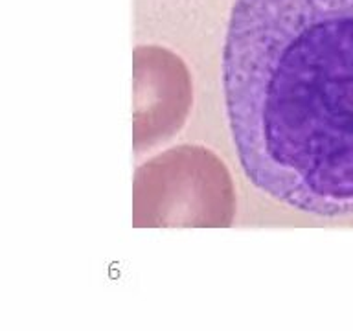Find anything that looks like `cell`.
<instances>
[{
  "instance_id": "6da1fadb",
  "label": "cell",
  "mask_w": 353,
  "mask_h": 331,
  "mask_svg": "<svg viewBox=\"0 0 353 331\" xmlns=\"http://www.w3.org/2000/svg\"><path fill=\"white\" fill-rule=\"evenodd\" d=\"M223 81L254 186L309 214H353V0H236Z\"/></svg>"
},
{
  "instance_id": "7a4b0ae2",
  "label": "cell",
  "mask_w": 353,
  "mask_h": 331,
  "mask_svg": "<svg viewBox=\"0 0 353 331\" xmlns=\"http://www.w3.org/2000/svg\"><path fill=\"white\" fill-rule=\"evenodd\" d=\"M236 193L225 162L203 146H176L134 173L137 228H228Z\"/></svg>"
},
{
  "instance_id": "3957f363",
  "label": "cell",
  "mask_w": 353,
  "mask_h": 331,
  "mask_svg": "<svg viewBox=\"0 0 353 331\" xmlns=\"http://www.w3.org/2000/svg\"><path fill=\"white\" fill-rule=\"evenodd\" d=\"M192 77L184 61L162 46L132 54V146L151 149L181 131L192 107Z\"/></svg>"
}]
</instances>
